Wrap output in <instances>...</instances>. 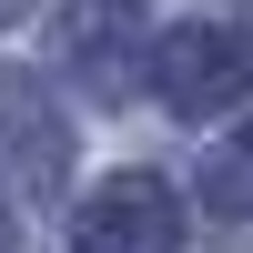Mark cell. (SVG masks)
<instances>
[{"label": "cell", "mask_w": 253, "mask_h": 253, "mask_svg": "<svg viewBox=\"0 0 253 253\" xmlns=\"http://www.w3.org/2000/svg\"><path fill=\"white\" fill-rule=\"evenodd\" d=\"M152 81H162V101L172 112H193V122H213V112H233V101L253 91V51L233 31H162L152 41Z\"/></svg>", "instance_id": "6da1fadb"}, {"label": "cell", "mask_w": 253, "mask_h": 253, "mask_svg": "<svg viewBox=\"0 0 253 253\" xmlns=\"http://www.w3.org/2000/svg\"><path fill=\"white\" fill-rule=\"evenodd\" d=\"M182 243V203L152 172H122L81 203V253H172Z\"/></svg>", "instance_id": "7a4b0ae2"}, {"label": "cell", "mask_w": 253, "mask_h": 253, "mask_svg": "<svg viewBox=\"0 0 253 253\" xmlns=\"http://www.w3.org/2000/svg\"><path fill=\"white\" fill-rule=\"evenodd\" d=\"M0 122H10V162H20L31 182H51V172H61V122L31 101L20 71H0Z\"/></svg>", "instance_id": "3957f363"}, {"label": "cell", "mask_w": 253, "mask_h": 253, "mask_svg": "<svg viewBox=\"0 0 253 253\" xmlns=\"http://www.w3.org/2000/svg\"><path fill=\"white\" fill-rule=\"evenodd\" d=\"M203 203H213V213H233V223L253 213V132H233L213 162H203Z\"/></svg>", "instance_id": "277c9868"}, {"label": "cell", "mask_w": 253, "mask_h": 253, "mask_svg": "<svg viewBox=\"0 0 253 253\" xmlns=\"http://www.w3.org/2000/svg\"><path fill=\"white\" fill-rule=\"evenodd\" d=\"M10 20H31V0H0V31H10Z\"/></svg>", "instance_id": "5b68a950"}, {"label": "cell", "mask_w": 253, "mask_h": 253, "mask_svg": "<svg viewBox=\"0 0 253 253\" xmlns=\"http://www.w3.org/2000/svg\"><path fill=\"white\" fill-rule=\"evenodd\" d=\"M0 253H10V203H0Z\"/></svg>", "instance_id": "8992f818"}]
</instances>
